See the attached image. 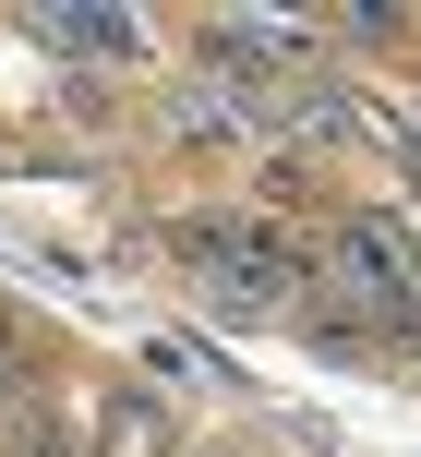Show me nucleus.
Instances as JSON below:
<instances>
[{"instance_id": "1", "label": "nucleus", "mask_w": 421, "mask_h": 457, "mask_svg": "<svg viewBox=\"0 0 421 457\" xmlns=\"http://www.w3.org/2000/svg\"><path fill=\"white\" fill-rule=\"evenodd\" d=\"M169 253L193 265L205 313H229V325H289L313 289L301 228H277V217H169Z\"/></svg>"}, {"instance_id": "2", "label": "nucleus", "mask_w": 421, "mask_h": 457, "mask_svg": "<svg viewBox=\"0 0 421 457\" xmlns=\"http://www.w3.org/2000/svg\"><path fill=\"white\" fill-rule=\"evenodd\" d=\"M48 48H85V61H144V24H120V12H48Z\"/></svg>"}, {"instance_id": "3", "label": "nucleus", "mask_w": 421, "mask_h": 457, "mask_svg": "<svg viewBox=\"0 0 421 457\" xmlns=\"http://www.w3.org/2000/svg\"><path fill=\"white\" fill-rule=\"evenodd\" d=\"M37 397H48V361H37V337L0 313V421H12V410H37Z\"/></svg>"}]
</instances>
